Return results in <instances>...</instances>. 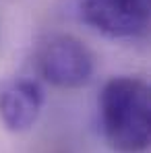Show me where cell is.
<instances>
[{"label":"cell","mask_w":151,"mask_h":153,"mask_svg":"<svg viewBox=\"0 0 151 153\" xmlns=\"http://www.w3.org/2000/svg\"><path fill=\"white\" fill-rule=\"evenodd\" d=\"M44 108V89L33 79H10L0 85V120L10 132L33 126Z\"/></svg>","instance_id":"4"},{"label":"cell","mask_w":151,"mask_h":153,"mask_svg":"<svg viewBox=\"0 0 151 153\" xmlns=\"http://www.w3.org/2000/svg\"><path fill=\"white\" fill-rule=\"evenodd\" d=\"M100 124L103 139L118 153H141L151 139V89L141 76H112L101 87Z\"/></svg>","instance_id":"1"},{"label":"cell","mask_w":151,"mask_h":153,"mask_svg":"<svg viewBox=\"0 0 151 153\" xmlns=\"http://www.w3.org/2000/svg\"><path fill=\"white\" fill-rule=\"evenodd\" d=\"M37 71L58 89H81L95 73V56L79 37L52 33L37 48Z\"/></svg>","instance_id":"2"},{"label":"cell","mask_w":151,"mask_h":153,"mask_svg":"<svg viewBox=\"0 0 151 153\" xmlns=\"http://www.w3.org/2000/svg\"><path fill=\"white\" fill-rule=\"evenodd\" d=\"M149 13V0H81L83 21L112 39L145 35Z\"/></svg>","instance_id":"3"}]
</instances>
